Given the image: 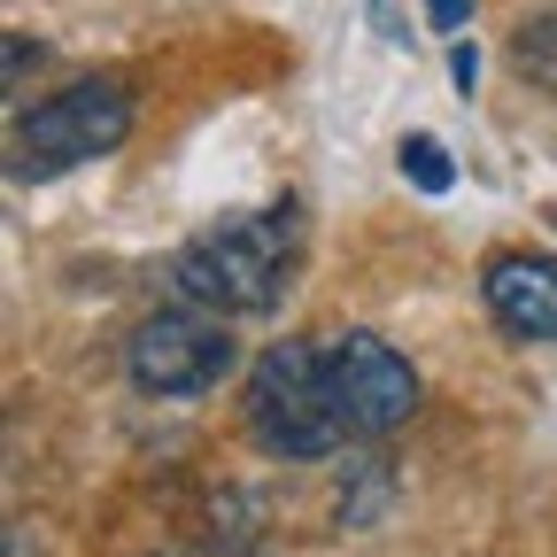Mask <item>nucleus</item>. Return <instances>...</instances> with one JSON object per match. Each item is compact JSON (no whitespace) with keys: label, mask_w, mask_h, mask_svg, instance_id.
I'll return each instance as SVG.
<instances>
[{"label":"nucleus","mask_w":557,"mask_h":557,"mask_svg":"<svg viewBox=\"0 0 557 557\" xmlns=\"http://www.w3.org/2000/svg\"><path fill=\"white\" fill-rule=\"evenodd\" d=\"M295 263H302V209L271 201V209L194 233L171 256V295L218 318H271L295 287Z\"/></svg>","instance_id":"nucleus-1"},{"label":"nucleus","mask_w":557,"mask_h":557,"mask_svg":"<svg viewBox=\"0 0 557 557\" xmlns=\"http://www.w3.org/2000/svg\"><path fill=\"white\" fill-rule=\"evenodd\" d=\"M248 442L278 465H318V457H341L357 449L341 426V403H333V372H325V333L310 341H271L256 372H248Z\"/></svg>","instance_id":"nucleus-2"},{"label":"nucleus","mask_w":557,"mask_h":557,"mask_svg":"<svg viewBox=\"0 0 557 557\" xmlns=\"http://www.w3.org/2000/svg\"><path fill=\"white\" fill-rule=\"evenodd\" d=\"M124 132H132V94L116 78H78L9 124V178L39 186L62 171H86L124 148Z\"/></svg>","instance_id":"nucleus-3"},{"label":"nucleus","mask_w":557,"mask_h":557,"mask_svg":"<svg viewBox=\"0 0 557 557\" xmlns=\"http://www.w3.org/2000/svg\"><path fill=\"white\" fill-rule=\"evenodd\" d=\"M225 325L233 318L194 310V302H171L156 318H139L132 341H124V380L139 395H156V403H186V395L225 387V372L240 364V341Z\"/></svg>","instance_id":"nucleus-4"},{"label":"nucleus","mask_w":557,"mask_h":557,"mask_svg":"<svg viewBox=\"0 0 557 557\" xmlns=\"http://www.w3.org/2000/svg\"><path fill=\"white\" fill-rule=\"evenodd\" d=\"M325 372L348 442H380L418 410V372L395 357L380 333H325Z\"/></svg>","instance_id":"nucleus-5"},{"label":"nucleus","mask_w":557,"mask_h":557,"mask_svg":"<svg viewBox=\"0 0 557 557\" xmlns=\"http://www.w3.org/2000/svg\"><path fill=\"white\" fill-rule=\"evenodd\" d=\"M480 295L511 341H557V256H487Z\"/></svg>","instance_id":"nucleus-6"},{"label":"nucleus","mask_w":557,"mask_h":557,"mask_svg":"<svg viewBox=\"0 0 557 557\" xmlns=\"http://www.w3.org/2000/svg\"><path fill=\"white\" fill-rule=\"evenodd\" d=\"M511 62L527 70L534 86H549V94H557V9L519 16V32H511Z\"/></svg>","instance_id":"nucleus-7"},{"label":"nucleus","mask_w":557,"mask_h":557,"mask_svg":"<svg viewBox=\"0 0 557 557\" xmlns=\"http://www.w3.org/2000/svg\"><path fill=\"white\" fill-rule=\"evenodd\" d=\"M403 178H410L418 194H449V186H457V163H449V148H442V139L410 132V139H403Z\"/></svg>","instance_id":"nucleus-8"},{"label":"nucleus","mask_w":557,"mask_h":557,"mask_svg":"<svg viewBox=\"0 0 557 557\" xmlns=\"http://www.w3.org/2000/svg\"><path fill=\"white\" fill-rule=\"evenodd\" d=\"M32 62H47V47H39L32 32H9V94H24V78H32Z\"/></svg>","instance_id":"nucleus-9"},{"label":"nucleus","mask_w":557,"mask_h":557,"mask_svg":"<svg viewBox=\"0 0 557 557\" xmlns=\"http://www.w3.org/2000/svg\"><path fill=\"white\" fill-rule=\"evenodd\" d=\"M426 24L434 32H465L472 24V0H426Z\"/></svg>","instance_id":"nucleus-10"},{"label":"nucleus","mask_w":557,"mask_h":557,"mask_svg":"<svg viewBox=\"0 0 557 557\" xmlns=\"http://www.w3.org/2000/svg\"><path fill=\"white\" fill-rule=\"evenodd\" d=\"M449 78H457V94H472V86H480V47H465V39L449 47Z\"/></svg>","instance_id":"nucleus-11"}]
</instances>
